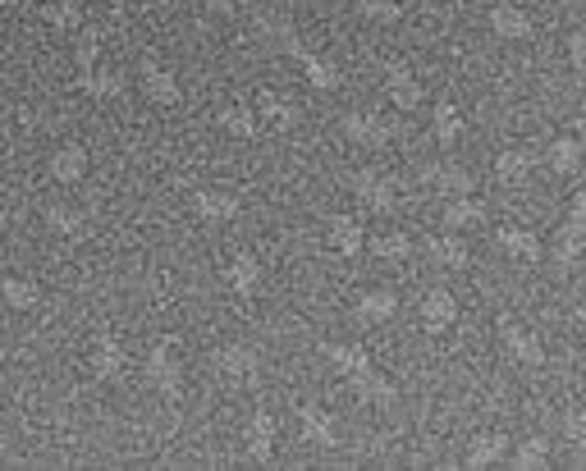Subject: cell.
<instances>
[{"instance_id":"6da1fadb","label":"cell","mask_w":586,"mask_h":471,"mask_svg":"<svg viewBox=\"0 0 586 471\" xmlns=\"http://www.w3.org/2000/svg\"><path fill=\"white\" fill-rule=\"evenodd\" d=\"M211 366H216V375L234 380V385H248L261 366V353L252 343H220L216 353H211Z\"/></svg>"},{"instance_id":"7a4b0ae2","label":"cell","mask_w":586,"mask_h":471,"mask_svg":"<svg viewBox=\"0 0 586 471\" xmlns=\"http://www.w3.org/2000/svg\"><path fill=\"white\" fill-rule=\"evenodd\" d=\"M344 138L358 142V147H367V151H380V147H390V142H394V129L380 115L348 110V115H344Z\"/></svg>"},{"instance_id":"3957f363","label":"cell","mask_w":586,"mask_h":471,"mask_svg":"<svg viewBox=\"0 0 586 471\" xmlns=\"http://www.w3.org/2000/svg\"><path fill=\"white\" fill-rule=\"evenodd\" d=\"M193 211H197V220H207V225H234L243 215V202L234 193H220V188H197Z\"/></svg>"},{"instance_id":"277c9868","label":"cell","mask_w":586,"mask_h":471,"mask_svg":"<svg viewBox=\"0 0 586 471\" xmlns=\"http://www.w3.org/2000/svg\"><path fill=\"white\" fill-rule=\"evenodd\" d=\"M490 33L504 37V42H527V37H536V19L522 5H490Z\"/></svg>"},{"instance_id":"5b68a950","label":"cell","mask_w":586,"mask_h":471,"mask_svg":"<svg viewBox=\"0 0 586 471\" xmlns=\"http://www.w3.org/2000/svg\"><path fill=\"white\" fill-rule=\"evenodd\" d=\"M495 243H500L513 261H527V266H536V261L545 257L541 234H536V229H527V225H500V229H495Z\"/></svg>"},{"instance_id":"8992f818","label":"cell","mask_w":586,"mask_h":471,"mask_svg":"<svg viewBox=\"0 0 586 471\" xmlns=\"http://www.w3.org/2000/svg\"><path fill=\"white\" fill-rule=\"evenodd\" d=\"M500 339H504V353L518 366H545V343L536 339L532 330H522V325H513V321H500Z\"/></svg>"},{"instance_id":"52a82bcc","label":"cell","mask_w":586,"mask_h":471,"mask_svg":"<svg viewBox=\"0 0 586 471\" xmlns=\"http://www.w3.org/2000/svg\"><path fill=\"white\" fill-rule=\"evenodd\" d=\"M298 430H303V439L316 444V449H335L339 444V430H335V421H330V412L316 403L298 407Z\"/></svg>"},{"instance_id":"ba28073f","label":"cell","mask_w":586,"mask_h":471,"mask_svg":"<svg viewBox=\"0 0 586 471\" xmlns=\"http://www.w3.org/2000/svg\"><path fill=\"white\" fill-rule=\"evenodd\" d=\"M422 179L431 183V188H440V193L449 197H463V193H477V179H472V170H463V165H426Z\"/></svg>"},{"instance_id":"9c48e42d","label":"cell","mask_w":586,"mask_h":471,"mask_svg":"<svg viewBox=\"0 0 586 471\" xmlns=\"http://www.w3.org/2000/svg\"><path fill=\"white\" fill-rule=\"evenodd\" d=\"M353 316H358L362 325H385V321H394V316H399V293H390V289L362 293L358 307H353Z\"/></svg>"},{"instance_id":"30bf717a","label":"cell","mask_w":586,"mask_h":471,"mask_svg":"<svg viewBox=\"0 0 586 471\" xmlns=\"http://www.w3.org/2000/svg\"><path fill=\"white\" fill-rule=\"evenodd\" d=\"M417 311H422V325H426L431 334L449 330V325L458 321V302H454V293H445V289H431V293L422 298V307H417Z\"/></svg>"},{"instance_id":"8fae6325","label":"cell","mask_w":586,"mask_h":471,"mask_svg":"<svg viewBox=\"0 0 586 471\" xmlns=\"http://www.w3.org/2000/svg\"><path fill=\"white\" fill-rule=\"evenodd\" d=\"M422 247H426V257H431L435 266H445V270H463L467 257H472V252H467V243L458 234H431Z\"/></svg>"},{"instance_id":"7c38bea8","label":"cell","mask_w":586,"mask_h":471,"mask_svg":"<svg viewBox=\"0 0 586 471\" xmlns=\"http://www.w3.org/2000/svg\"><path fill=\"white\" fill-rule=\"evenodd\" d=\"M582 247H586V229H577L573 220H568V225L554 234V243H550V266L573 270L577 257H582Z\"/></svg>"},{"instance_id":"4fadbf2b","label":"cell","mask_w":586,"mask_h":471,"mask_svg":"<svg viewBox=\"0 0 586 471\" xmlns=\"http://www.w3.org/2000/svg\"><path fill=\"white\" fill-rule=\"evenodd\" d=\"M440 220H445V229H467V225H481V220H486V206H481L472 193H463V197H449V202H445V211H440Z\"/></svg>"},{"instance_id":"5bb4252c","label":"cell","mask_w":586,"mask_h":471,"mask_svg":"<svg viewBox=\"0 0 586 471\" xmlns=\"http://www.w3.org/2000/svg\"><path fill=\"white\" fill-rule=\"evenodd\" d=\"M330 247H335L339 257H358L362 247H367V234H362L358 220H348V215H335V220H330Z\"/></svg>"},{"instance_id":"9a60e30c","label":"cell","mask_w":586,"mask_h":471,"mask_svg":"<svg viewBox=\"0 0 586 471\" xmlns=\"http://www.w3.org/2000/svg\"><path fill=\"white\" fill-rule=\"evenodd\" d=\"M536 174V156L527 151H500L495 156V179L500 183H527Z\"/></svg>"},{"instance_id":"2e32d148","label":"cell","mask_w":586,"mask_h":471,"mask_svg":"<svg viewBox=\"0 0 586 471\" xmlns=\"http://www.w3.org/2000/svg\"><path fill=\"white\" fill-rule=\"evenodd\" d=\"M509 458V435H500V430H486V435L472 439V453H467V462L472 467H490V462H504Z\"/></svg>"},{"instance_id":"e0dca14e","label":"cell","mask_w":586,"mask_h":471,"mask_svg":"<svg viewBox=\"0 0 586 471\" xmlns=\"http://www.w3.org/2000/svg\"><path fill=\"white\" fill-rule=\"evenodd\" d=\"M586 147L577 138H550V151H545V161H550L554 174H573L577 165H582Z\"/></svg>"},{"instance_id":"ac0fdd59","label":"cell","mask_w":586,"mask_h":471,"mask_svg":"<svg viewBox=\"0 0 586 471\" xmlns=\"http://www.w3.org/2000/svg\"><path fill=\"white\" fill-rule=\"evenodd\" d=\"M371 257H380V261H408V257H413V238L403 234V229L376 234V238H371Z\"/></svg>"},{"instance_id":"d6986e66","label":"cell","mask_w":586,"mask_h":471,"mask_svg":"<svg viewBox=\"0 0 586 471\" xmlns=\"http://www.w3.org/2000/svg\"><path fill=\"white\" fill-rule=\"evenodd\" d=\"M545 462H550V439L545 435H527L518 444V449H513V467H545Z\"/></svg>"},{"instance_id":"ffe728a7","label":"cell","mask_w":586,"mask_h":471,"mask_svg":"<svg viewBox=\"0 0 586 471\" xmlns=\"http://www.w3.org/2000/svg\"><path fill=\"white\" fill-rule=\"evenodd\" d=\"M435 138H440V147H449V142L463 138V119H458L454 106H440V110H435Z\"/></svg>"},{"instance_id":"44dd1931","label":"cell","mask_w":586,"mask_h":471,"mask_svg":"<svg viewBox=\"0 0 586 471\" xmlns=\"http://www.w3.org/2000/svg\"><path fill=\"white\" fill-rule=\"evenodd\" d=\"M559 426H564L568 444H586V412L582 407H568L564 417H559Z\"/></svg>"},{"instance_id":"7402d4cb","label":"cell","mask_w":586,"mask_h":471,"mask_svg":"<svg viewBox=\"0 0 586 471\" xmlns=\"http://www.w3.org/2000/svg\"><path fill=\"white\" fill-rule=\"evenodd\" d=\"M568 65H573V74L586 78V33H573V37H568Z\"/></svg>"},{"instance_id":"603a6c76","label":"cell","mask_w":586,"mask_h":471,"mask_svg":"<svg viewBox=\"0 0 586 471\" xmlns=\"http://www.w3.org/2000/svg\"><path fill=\"white\" fill-rule=\"evenodd\" d=\"M568 220H573L577 229H586V188H582V193L573 197V215H568Z\"/></svg>"},{"instance_id":"cb8c5ba5","label":"cell","mask_w":586,"mask_h":471,"mask_svg":"<svg viewBox=\"0 0 586 471\" xmlns=\"http://www.w3.org/2000/svg\"><path fill=\"white\" fill-rule=\"evenodd\" d=\"M573 462L577 467H586V444H573Z\"/></svg>"},{"instance_id":"d4e9b609","label":"cell","mask_w":586,"mask_h":471,"mask_svg":"<svg viewBox=\"0 0 586 471\" xmlns=\"http://www.w3.org/2000/svg\"><path fill=\"white\" fill-rule=\"evenodd\" d=\"M577 325H582V334H586V298L577 302Z\"/></svg>"}]
</instances>
